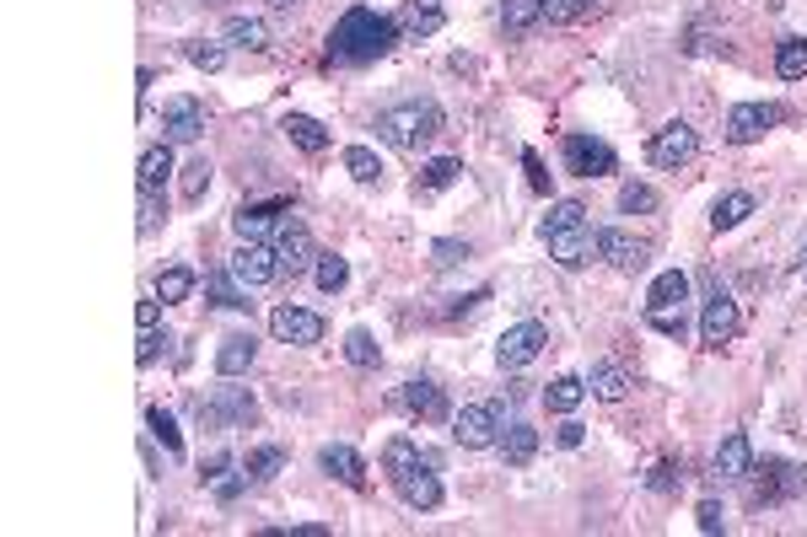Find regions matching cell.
Masks as SVG:
<instances>
[{"mask_svg": "<svg viewBox=\"0 0 807 537\" xmlns=\"http://www.w3.org/2000/svg\"><path fill=\"white\" fill-rule=\"evenodd\" d=\"M146 430L162 441V451H167L173 462H184V430H178V419L167 414L162 403H152V409H146Z\"/></svg>", "mask_w": 807, "mask_h": 537, "instance_id": "32", "label": "cell"}, {"mask_svg": "<svg viewBox=\"0 0 807 537\" xmlns=\"http://www.w3.org/2000/svg\"><path fill=\"white\" fill-rule=\"evenodd\" d=\"M211 156H194V162H184V178H178V188H184V199H200L205 188H211Z\"/></svg>", "mask_w": 807, "mask_h": 537, "instance_id": "44", "label": "cell"}, {"mask_svg": "<svg viewBox=\"0 0 807 537\" xmlns=\"http://www.w3.org/2000/svg\"><path fill=\"white\" fill-rule=\"evenodd\" d=\"M748 215H753V194H748V188H732V194H721L711 205V226L716 232H732V226H743Z\"/></svg>", "mask_w": 807, "mask_h": 537, "instance_id": "29", "label": "cell"}, {"mask_svg": "<svg viewBox=\"0 0 807 537\" xmlns=\"http://www.w3.org/2000/svg\"><path fill=\"white\" fill-rule=\"evenodd\" d=\"M188 291H194V274H188V268H162V280H156V301H162V306L188 301Z\"/></svg>", "mask_w": 807, "mask_h": 537, "instance_id": "43", "label": "cell"}, {"mask_svg": "<svg viewBox=\"0 0 807 537\" xmlns=\"http://www.w3.org/2000/svg\"><path fill=\"white\" fill-rule=\"evenodd\" d=\"M167 178H173V140L146 146V156H140V173H135V188H162Z\"/></svg>", "mask_w": 807, "mask_h": 537, "instance_id": "30", "label": "cell"}, {"mask_svg": "<svg viewBox=\"0 0 807 537\" xmlns=\"http://www.w3.org/2000/svg\"><path fill=\"white\" fill-rule=\"evenodd\" d=\"M523 173H528V188L533 194H550V173H544V162H538V150H523Z\"/></svg>", "mask_w": 807, "mask_h": 537, "instance_id": "51", "label": "cell"}, {"mask_svg": "<svg viewBox=\"0 0 807 537\" xmlns=\"http://www.w3.org/2000/svg\"><path fill=\"white\" fill-rule=\"evenodd\" d=\"M280 129H285V140H291V146L308 150V156L329 150V129L312 119V114H285V119H280Z\"/></svg>", "mask_w": 807, "mask_h": 537, "instance_id": "26", "label": "cell"}, {"mask_svg": "<svg viewBox=\"0 0 807 537\" xmlns=\"http://www.w3.org/2000/svg\"><path fill=\"white\" fill-rule=\"evenodd\" d=\"M646 489H652V495H679V489H683V473L673 468V462H657L652 473H646Z\"/></svg>", "mask_w": 807, "mask_h": 537, "instance_id": "48", "label": "cell"}, {"mask_svg": "<svg viewBox=\"0 0 807 537\" xmlns=\"http://www.w3.org/2000/svg\"><path fill=\"white\" fill-rule=\"evenodd\" d=\"M404 409L420 414V419H453V409H447V398H441V388H436L431 377L404 382Z\"/></svg>", "mask_w": 807, "mask_h": 537, "instance_id": "23", "label": "cell"}, {"mask_svg": "<svg viewBox=\"0 0 807 537\" xmlns=\"http://www.w3.org/2000/svg\"><path fill=\"white\" fill-rule=\"evenodd\" d=\"M803 274H807V253H803Z\"/></svg>", "mask_w": 807, "mask_h": 537, "instance_id": "57", "label": "cell"}, {"mask_svg": "<svg viewBox=\"0 0 807 537\" xmlns=\"http://www.w3.org/2000/svg\"><path fill=\"white\" fill-rule=\"evenodd\" d=\"M603 11V0H544V17L555 22V28H571V22H587Z\"/></svg>", "mask_w": 807, "mask_h": 537, "instance_id": "37", "label": "cell"}, {"mask_svg": "<svg viewBox=\"0 0 807 537\" xmlns=\"http://www.w3.org/2000/svg\"><path fill=\"white\" fill-rule=\"evenodd\" d=\"M657 205H662V199H657V188H646V183H624V188H620V209H624V215H652Z\"/></svg>", "mask_w": 807, "mask_h": 537, "instance_id": "45", "label": "cell"}, {"mask_svg": "<svg viewBox=\"0 0 807 537\" xmlns=\"http://www.w3.org/2000/svg\"><path fill=\"white\" fill-rule=\"evenodd\" d=\"M135 323H140V333L156 329V323H162V306H156V301H135Z\"/></svg>", "mask_w": 807, "mask_h": 537, "instance_id": "55", "label": "cell"}, {"mask_svg": "<svg viewBox=\"0 0 807 537\" xmlns=\"http://www.w3.org/2000/svg\"><path fill=\"white\" fill-rule=\"evenodd\" d=\"M275 258H280V274H291V280H296V274L318 268V258H323V253H318V242H312V232L302 226V221H285V226L275 232Z\"/></svg>", "mask_w": 807, "mask_h": 537, "instance_id": "12", "label": "cell"}, {"mask_svg": "<svg viewBox=\"0 0 807 537\" xmlns=\"http://www.w3.org/2000/svg\"><path fill=\"white\" fill-rule=\"evenodd\" d=\"M700 533H706V537L727 533V516H721V506H716V500H700Z\"/></svg>", "mask_w": 807, "mask_h": 537, "instance_id": "53", "label": "cell"}, {"mask_svg": "<svg viewBox=\"0 0 807 537\" xmlns=\"http://www.w3.org/2000/svg\"><path fill=\"white\" fill-rule=\"evenodd\" d=\"M441 124H447V114H441V102L436 97H409V102H393V108H382L377 114V140L393 150H420L426 140H436L441 135Z\"/></svg>", "mask_w": 807, "mask_h": 537, "instance_id": "4", "label": "cell"}, {"mask_svg": "<svg viewBox=\"0 0 807 537\" xmlns=\"http://www.w3.org/2000/svg\"><path fill=\"white\" fill-rule=\"evenodd\" d=\"M270 6H275V11H291V6H296V0H270Z\"/></svg>", "mask_w": 807, "mask_h": 537, "instance_id": "56", "label": "cell"}, {"mask_svg": "<svg viewBox=\"0 0 807 537\" xmlns=\"http://www.w3.org/2000/svg\"><path fill=\"white\" fill-rule=\"evenodd\" d=\"M441 22H447L441 0H404L399 28L409 32V38H431V32H441Z\"/></svg>", "mask_w": 807, "mask_h": 537, "instance_id": "25", "label": "cell"}, {"mask_svg": "<svg viewBox=\"0 0 807 537\" xmlns=\"http://www.w3.org/2000/svg\"><path fill=\"white\" fill-rule=\"evenodd\" d=\"M544 344H550V329H544V323H533V318L528 323H512L496 344L500 371H523V365H533V360L544 355Z\"/></svg>", "mask_w": 807, "mask_h": 537, "instance_id": "10", "label": "cell"}, {"mask_svg": "<svg viewBox=\"0 0 807 537\" xmlns=\"http://www.w3.org/2000/svg\"><path fill=\"white\" fill-rule=\"evenodd\" d=\"M318 468L329 478H340L344 489H367V457L356 447H323L318 451Z\"/></svg>", "mask_w": 807, "mask_h": 537, "instance_id": "19", "label": "cell"}, {"mask_svg": "<svg viewBox=\"0 0 807 537\" xmlns=\"http://www.w3.org/2000/svg\"><path fill=\"white\" fill-rule=\"evenodd\" d=\"M753 478V506H780V500H797L807 495V468L797 462H780V457H765V462H753L748 468ZM743 478V484H748Z\"/></svg>", "mask_w": 807, "mask_h": 537, "instance_id": "5", "label": "cell"}, {"mask_svg": "<svg viewBox=\"0 0 807 537\" xmlns=\"http://www.w3.org/2000/svg\"><path fill=\"white\" fill-rule=\"evenodd\" d=\"M382 473H388V484L399 489V500L409 510H436V506H441V478H436V462L415 447L409 436H393V441L382 447Z\"/></svg>", "mask_w": 807, "mask_h": 537, "instance_id": "2", "label": "cell"}, {"mask_svg": "<svg viewBox=\"0 0 807 537\" xmlns=\"http://www.w3.org/2000/svg\"><path fill=\"white\" fill-rule=\"evenodd\" d=\"M447 424H453V441H458L464 451H485V447H496L500 441V430H506V409H500V403H464Z\"/></svg>", "mask_w": 807, "mask_h": 537, "instance_id": "6", "label": "cell"}, {"mask_svg": "<svg viewBox=\"0 0 807 537\" xmlns=\"http://www.w3.org/2000/svg\"><path fill=\"white\" fill-rule=\"evenodd\" d=\"M184 60L194 65V70H221V65H226V49H221V43H184Z\"/></svg>", "mask_w": 807, "mask_h": 537, "instance_id": "47", "label": "cell"}, {"mask_svg": "<svg viewBox=\"0 0 807 537\" xmlns=\"http://www.w3.org/2000/svg\"><path fill=\"white\" fill-rule=\"evenodd\" d=\"M560 162H565L571 178H609V173L620 167L614 146L597 140V135H565V140H560Z\"/></svg>", "mask_w": 807, "mask_h": 537, "instance_id": "7", "label": "cell"}, {"mask_svg": "<svg viewBox=\"0 0 807 537\" xmlns=\"http://www.w3.org/2000/svg\"><path fill=\"white\" fill-rule=\"evenodd\" d=\"M162 215H167V209H162V188H140V237H152Z\"/></svg>", "mask_w": 807, "mask_h": 537, "instance_id": "49", "label": "cell"}, {"mask_svg": "<svg viewBox=\"0 0 807 537\" xmlns=\"http://www.w3.org/2000/svg\"><path fill=\"white\" fill-rule=\"evenodd\" d=\"M738 333H743V312H738V301L716 285L711 296H706V312H700V350H721Z\"/></svg>", "mask_w": 807, "mask_h": 537, "instance_id": "9", "label": "cell"}, {"mask_svg": "<svg viewBox=\"0 0 807 537\" xmlns=\"http://www.w3.org/2000/svg\"><path fill=\"white\" fill-rule=\"evenodd\" d=\"M533 451H538V430H533V424L517 419V424L500 430V457H506V468H528Z\"/></svg>", "mask_w": 807, "mask_h": 537, "instance_id": "28", "label": "cell"}, {"mask_svg": "<svg viewBox=\"0 0 807 537\" xmlns=\"http://www.w3.org/2000/svg\"><path fill=\"white\" fill-rule=\"evenodd\" d=\"M167 344H173V339H167V333L146 329V333H140V350H135V360H140V365H152V360L162 355V350H167Z\"/></svg>", "mask_w": 807, "mask_h": 537, "instance_id": "52", "label": "cell"}, {"mask_svg": "<svg viewBox=\"0 0 807 537\" xmlns=\"http://www.w3.org/2000/svg\"><path fill=\"white\" fill-rule=\"evenodd\" d=\"M646 323H652L657 333H668V339H683V329H689L683 306H652V312H646Z\"/></svg>", "mask_w": 807, "mask_h": 537, "instance_id": "46", "label": "cell"}, {"mask_svg": "<svg viewBox=\"0 0 807 537\" xmlns=\"http://www.w3.org/2000/svg\"><path fill=\"white\" fill-rule=\"evenodd\" d=\"M221 38H226V43H237V49H270V28H264L259 17H226Z\"/></svg>", "mask_w": 807, "mask_h": 537, "instance_id": "35", "label": "cell"}, {"mask_svg": "<svg viewBox=\"0 0 807 537\" xmlns=\"http://www.w3.org/2000/svg\"><path fill=\"white\" fill-rule=\"evenodd\" d=\"M253 355H259V339L253 333H226L216 350V377L221 382H232V377H243L253 365Z\"/></svg>", "mask_w": 807, "mask_h": 537, "instance_id": "21", "label": "cell"}, {"mask_svg": "<svg viewBox=\"0 0 807 537\" xmlns=\"http://www.w3.org/2000/svg\"><path fill=\"white\" fill-rule=\"evenodd\" d=\"M776 76L780 81H803L807 76V38H780L776 43Z\"/></svg>", "mask_w": 807, "mask_h": 537, "instance_id": "36", "label": "cell"}, {"mask_svg": "<svg viewBox=\"0 0 807 537\" xmlns=\"http://www.w3.org/2000/svg\"><path fill=\"white\" fill-rule=\"evenodd\" d=\"M544 242H550V258L560 268H587L597 258V232L587 221L582 199H555L544 215Z\"/></svg>", "mask_w": 807, "mask_h": 537, "instance_id": "3", "label": "cell"}, {"mask_svg": "<svg viewBox=\"0 0 807 537\" xmlns=\"http://www.w3.org/2000/svg\"><path fill=\"white\" fill-rule=\"evenodd\" d=\"M232 274L249 285V291H259V285H270V280H280V258L270 242H243L237 253H232Z\"/></svg>", "mask_w": 807, "mask_h": 537, "instance_id": "14", "label": "cell"}, {"mask_svg": "<svg viewBox=\"0 0 807 537\" xmlns=\"http://www.w3.org/2000/svg\"><path fill=\"white\" fill-rule=\"evenodd\" d=\"M468 253H474V247H468V242H453V237H441L431 247V258H436V268H453V264H464Z\"/></svg>", "mask_w": 807, "mask_h": 537, "instance_id": "50", "label": "cell"}, {"mask_svg": "<svg viewBox=\"0 0 807 537\" xmlns=\"http://www.w3.org/2000/svg\"><path fill=\"white\" fill-rule=\"evenodd\" d=\"M344 173L356 183H382V162H377L372 146H350L344 150Z\"/></svg>", "mask_w": 807, "mask_h": 537, "instance_id": "41", "label": "cell"}, {"mask_svg": "<svg viewBox=\"0 0 807 537\" xmlns=\"http://www.w3.org/2000/svg\"><path fill=\"white\" fill-rule=\"evenodd\" d=\"M291 209V199H270V205H243L237 215H232V232L243 242H259L270 226H275V215H285Z\"/></svg>", "mask_w": 807, "mask_h": 537, "instance_id": "24", "label": "cell"}, {"mask_svg": "<svg viewBox=\"0 0 807 537\" xmlns=\"http://www.w3.org/2000/svg\"><path fill=\"white\" fill-rule=\"evenodd\" d=\"M544 403H550L555 414H576V409L587 403V382H582V377H555V382L544 388Z\"/></svg>", "mask_w": 807, "mask_h": 537, "instance_id": "34", "label": "cell"}, {"mask_svg": "<svg viewBox=\"0 0 807 537\" xmlns=\"http://www.w3.org/2000/svg\"><path fill=\"white\" fill-rule=\"evenodd\" d=\"M270 333H275L280 344H318L323 339V318L318 312H308V306H275L270 312Z\"/></svg>", "mask_w": 807, "mask_h": 537, "instance_id": "15", "label": "cell"}, {"mask_svg": "<svg viewBox=\"0 0 807 537\" xmlns=\"http://www.w3.org/2000/svg\"><path fill=\"white\" fill-rule=\"evenodd\" d=\"M162 129H167L173 146L200 140V135H205V102H194V97H167V102H162Z\"/></svg>", "mask_w": 807, "mask_h": 537, "instance_id": "16", "label": "cell"}, {"mask_svg": "<svg viewBox=\"0 0 807 537\" xmlns=\"http://www.w3.org/2000/svg\"><path fill=\"white\" fill-rule=\"evenodd\" d=\"M587 392L592 398H603V403H620L624 392H630V371H624L620 360H597L587 377Z\"/></svg>", "mask_w": 807, "mask_h": 537, "instance_id": "27", "label": "cell"}, {"mask_svg": "<svg viewBox=\"0 0 807 537\" xmlns=\"http://www.w3.org/2000/svg\"><path fill=\"white\" fill-rule=\"evenodd\" d=\"M689 301V274L683 268H662L652 280V291H646V312L652 306H683Z\"/></svg>", "mask_w": 807, "mask_h": 537, "instance_id": "31", "label": "cell"}, {"mask_svg": "<svg viewBox=\"0 0 807 537\" xmlns=\"http://www.w3.org/2000/svg\"><path fill=\"white\" fill-rule=\"evenodd\" d=\"M780 119H786L780 102H738V108L727 114V140H732V146H753V140H765Z\"/></svg>", "mask_w": 807, "mask_h": 537, "instance_id": "11", "label": "cell"}, {"mask_svg": "<svg viewBox=\"0 0 807 537\" xmlns=\"http://www.w3.org/2000/svg\"><path fill=\"white\" fill-rule=\"evenodd\" d=\"M597 258L614 264L620 274H641V268L652 264V242L630 237V232H620V226H609V232H597Z\"/></svg>", "mask_w": 807, "mask_h": 537, "instance_id": "13", "label": "cell"}, {"mask_svg": "<svg viewBox=\"0 0 807 537\" xmlns=\"http://www.w3.org/2000/svg\"><path fill=\"white\" fill-rule=\"evenodd\" d=\"M711 468H716V478H727V484H743L748 468H753V441H748V430H732V436L716 447Z\"/></svg>", "mask_w": 807, "mask_h": 537, "instance_id": "18", "label": "cell"}, {"mask_svg": "<svg viewBox=\"0 0 807 537\" xmlns=\"http://www.w3.org/2000/svg\"><path fill=\"white\" fill-rule=\"evenodd\" d=\"M200 478H205V489L216 495L221 506H232V500H237V495L249 489V473H243V468H237L232 457H216L211 468H200Z\"/></svg>", "mask_w": 807, "mask_h": 537, "instance_id": "22", "label": "cell"}, {"mask_svg": "<svg viewBox=\"0 0 807 537\" xmlns=\"http://www.w3.org/2000/svg\"><path fill=\"white\" fill-rule=\"evenodd\" d=\"M280 468H285V451H280V447H259V451H249V462H243L249 484H270Z\"/></svg>", "mask_w": 807, "mask_h": 537, "instance_id": "40", "label": "cell"}, {"mask_svg": "<svg viewBox=\"0 0 807 537\" xmlns=\"http://www.w3.org/2000/svg\"><path fill=\"white\" fill-rule=\"evenodd\" d=\"M253 414H259V409H253V398L243 388H216L211 403L200 398V419H205V424H249Z\"/></svg>", "mask_w": 807, "mask_h": 537, "instance_id": "17", "label": "cell"}, {"mask_svg": "<svg viewBox=\"0 0 807 537\" xmlns=\"http://www.w3.org/2000/svg\"><path fill=\"white\" fill-rule=\"evenodd\" d=\"M205 296H211V306H221V312H249V285L232 274V264H221L205 274Z\"/></svg>", "mask_w": 807, "mask_h": 537, "instance_id": "20", "label": "cell"}, {"mask_svg": "<svg viewBox=\"0 0 807 537\" xmlns=\"http://www.w3.org/2000/svg\"><path fill=\"white\" fill-rule=\"evenodd\" d=\"M694 156H700V135H694L683 119H668L652 140H646V162L662 167V173H679V167H689Z\"/></svg>", "mask_w": 807, "mask_h": 537, "instance_id": "8", "label": "cell"}, {"mask_svg": "<svg viewBox=\"0 0 807 537\" xmlns=\"http://www.w3.org/2000/svg\"><path fill=\"white\" fill-rule=\"evenodd\" d=\"M458 178H464V162H458V156H431V162L420 167V183H415V188H420V194H441V188H453Z\"/></svg>", "mask_w": 807, "mask_h": 537, "instance_id": "33", "label": "cell"}, {"mask_svg": "<svg viewBox=\"0 0 807 537\" xmlns=\"http://www.w3.org/2000/svg\"><path fill=\"white\" fill-rule=\"evenodd\" d=\"M538 17H544V0H506L500 6V28L512 32V38H523Z\"/></svg>", "mask_w": 807, "mask_h": 537, "instance_id": "38", "label": "cell"}, {"mask_svg": "<svg viewBox=\"0 0 807 537\" xmlns=\"http://www.w3.org/2000/svg\"><path fill=\"white\" fill-rule=\"evenodd\" d=\"M312 280H318V291H323V296H334V291H344V285H350V264H344L340 253H323V258H318V268H312Z\"/></svg>", "mask_w": 807, "mask_h": 537, "instance_id": "39", "label": "cell"}, {"mask_svg": "<svg viewBox=\"0 0 807 537\" xmlns=\"http://www.w3.org/2000/svg\"><path fill=\"white\" fill-rule=\"evenodd\" d=\"M399 17H382L372 6H350L329 32V60L334 65H372L399 43Z\"/></svg>", "mask_w": 807, "mask_h": 537, "instance_id": "1", "label": "cell"}, {"mask_svg": "<svg viewBox=\"0 0 807 537\" xmlns=\"http://www.w3.org/2000/svg\"><path fill=\"white\" fill-rule=\"evenodd\" d=\"M344 360H350V365H361V371H372L377 360H382V350H377V339L367 329H350V333H344Z\"/></svg>", "mask_w": 807, "mask_h": 537, "instance_id": "42", "label": "cell"}, {"mask_svg": "<svg viewBox=\"0 0 807 537\" xmlns=\"http://www.w3.org/2000/svg\"><path fill=\"white\" fill-rule=\"evenodd\" d=\"M555 441H560V447H565V451H576V447H582V441H587V424H576V419H565V424H560V430H555Z\"/></svg>", "mask_w": 807, "mask_h": 537, "instance_id": "54", "label": "cell"}]
</instances>
